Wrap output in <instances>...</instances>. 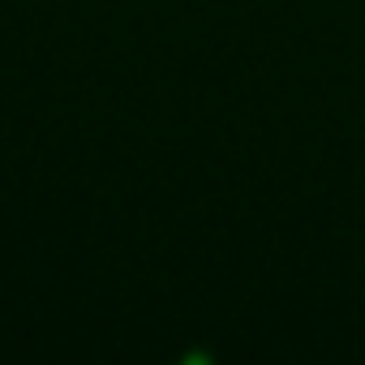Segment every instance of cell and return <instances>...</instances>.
<instances>
[]
</instances>
